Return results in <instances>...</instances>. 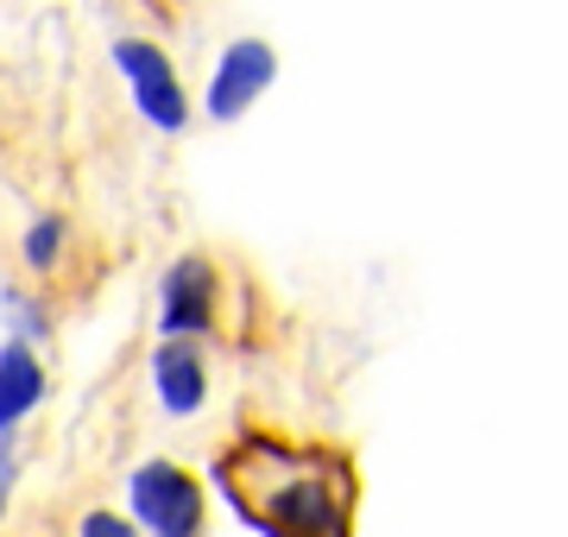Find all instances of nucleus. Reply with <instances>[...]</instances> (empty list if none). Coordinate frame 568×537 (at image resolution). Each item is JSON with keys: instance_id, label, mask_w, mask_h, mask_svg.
Returning <instances> with one entry per match:
<instances>
[{"instance_id": "4", "label": "nucleus", "mask_w": 568, "mask_h": 537, "mask_svg": "<svg viewBox=\"0 0 568 537\" xmlns=\"http://www.w3.org/2000/svg\"><path fill=\"white\" fill-rule=\"evenodd\" d=\"M114 70H121L126 89H133V108H140L159 133H183V126H190V95H183V83H178V63L164 58L152 39H114Z\"/></svg>"}, {"instance_id": "2", "label": "nucleus", "mask_w": 568, "mask_h": 537, "mask_svg": "<svg viewBox=\"0 0 568 537\" xmlns=\"http://www.w3.org/2000/svg\"><path fill=\"white\" fill-rule=\"evenodd\" d=\"M126 506L133 525H145L152 537H203L209 531V494L203 480L190 475L183 462H140L126 475Z\"/></svg>"}, {"instance_id": "6", "label": "nucleus", "mask_w": 568, "mask_h": 537, "mask_svg": "<svg viewBox=\"0 0 568 537\" xmlns=\"http://www.w3.org/2000/svg\"><path fill=\"white\" fill-rule=\"evenodd\" d=\"M152 386H159V405L171 417H196L209 405V367L196 342H159L152 348Z\"/></svg>"}, {"instance_id": "10", "label": "nucleus", "mask_w": 568, "mask_h": 537, "mask_svg": "<svg viewBox=\"0 0 568 537\" xmlns=\"http://www.w3.org/2000/svg\"><path fill=\"white\" fill-rule=\"evenodd\" d=\"M77 537H140V525H126L121 513H82Z\"/></svg>"}, {"instance_id": "12", "label": "nucleus", "mask_w": 568, "mask_h": 537, "mask_svg": "<svg viewBox=\"0 0 568 537\" xmlns=\"http://www.w3.org/2000/svg\"><path fill=\"white\" fill-rule=\"evenodd\" d=\"M145 7H159V13H178V0H145Z\"/></svg>"}, {"instance_id": "11", "label": "nucleus", "mask_w": 568, "mask_h": 537, "mask_svg": "<svg viewBox=\"0 0 568 537\" xmlns=\"http://www.w3.org/2000/svg\"><path fill=\"white\" fill-rule=\"evenodd\" d=\"M13 480H20V449H13V436H0V518H7V499H13Z\"/></svg>"}, {"instance_id": "8", "label": "nucleus", "mask_w": 568, "mask_h": 537, "mask_svg": "<svg viewBox=\"0 0 568 537\" xmlns=\"http://www.w3.org/2000/svg\"><path fill=\"white\" fill-rule=\"evenodd\" d=\"M63 241H70V222H63V215H39V222L26 227V241H20L26 266L51 272V266H58V253H63Z\"/></svg>"}, {"instance_id": "1", "label": "nucleus", "mask_w": 568, "mask_h": 537, "mask_svg": "<svg viewBox=\"0 0 568 537\" xmlns=\"http://www.w3.org/2000/svg\"><path fill=\"white\" fill-rule=\"evenodd\" d=\"M215 487L260 537H354L361 468L335 443L241 430L215 455Z\"/></svg>"}, {"instance_id": "9", "label": "nucleus", "mask_w": 568, "mask_h": 537, "mask_svg": "<svg viewBox=\"0 0 568 537\" xmlns=\"http://www.w3.org/2000/svg\"><path fill=\"white\" fill-rule=\"evenodd\" d=\"M7 323H13V342H26V348L51 335V316H44L32 297H20V291H7Z\"/></svg>"}, {"instance_id": "7", "label": "nucleus", "mask_w": 568, "mask_h": 537, "mask_svg": "<svg viewBox=\"0 0 568 537\" xmlns=\"http://www.w3.org/2000/svg\"><path fill=\"white\" fill-rule=\"evenodd\" d=\"M44 398V367L26 342H7L0 348V436H13L26 424V412H39Z\"/></svg>"}, {"instance_id": "5", "label": "nucleus", "mask_w": 568, "mask_h": 537, "mask_svg": "<svg viewBox=\"0 0 568 537\" xmlns=\"http://www.w3.org/2000/svg\"><path fill=\"white\" fill-rule=\"evenodd\" d=\"M278 83V51L265 39H227V51L215 58V77H209V121H241L246 108L260 102L265 89Z\"/></svg>"}, {"instance_id": "3", "label": "nucleus", "mask_w": 568, "mask_h": 537, "mask_svg": "<svg viewBox=\"0 0 568 537\" xmlns=\"http://www.w3.org/2000/svg\"><path fill=\"white\" fill-rule=\"evenodd\" d=\"M222 272L209 253H178L159 278V335L164 342H196L222 330Z\"/></svg>"}]
</instances>
